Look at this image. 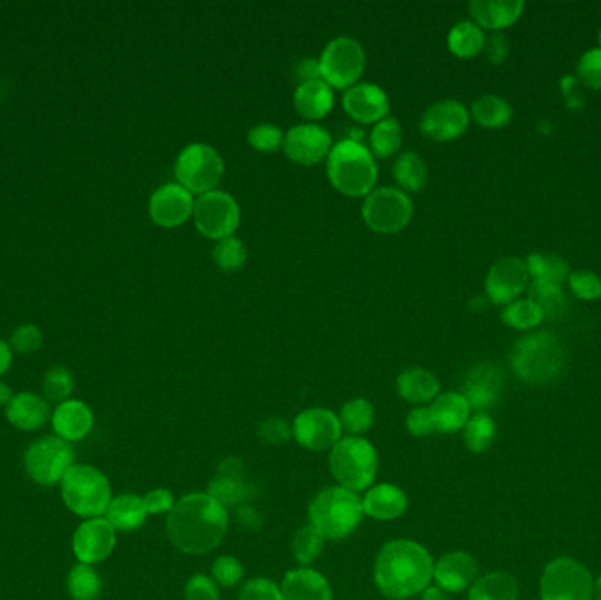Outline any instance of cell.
<instances>
[{
  "label": "cell",
  "mask_w": 601,
  "mask_h": 600,
  "mask_svg": "<svg viewBox=\"0 0 601 600\" xmlns=\"http://www.w3.org/2000/svg\"><path fill=\"white\" fill-rule=\"evenodd\" d=\"M43 345V331L36 324H22L11 335V347L20 354H32Z\"/></svg>",
  "instance_id": "obj_53"
},
{
  "label": "cell",
  "mask_w": 601,
  "mask_h": 600,
  "mask_svg": "<svg viewBox=\"0 0 601 600\" xmlns=\"http://www.w3.org/2000/svg\"><path fill=\"white\" fill-rule=\"evenodd\" d=\"M329 469L341 488L370 490L378 472L377 449L364 437H343L331 449Z\"/></svg>",
  "instance_id": "obj_6"
},
{
  "label": "cell",
  "mask_w": 601,
  "mask_h": 600,
  "mask_svg": "<svg viewBox=\"0 0 601 600\" xmlns=\"http://www.w3.org/2000/svg\"><path fill=\"white\" fill-rule=\"evenodd\" d=\"M470 124V113L454 99L429 106L420 118V131L429 140L445 143L459 138Z\"/></svg>",
  "instance_id": "obj_18"
},
{
  "label": "cell",
  "mask_w": 601,
  "mask_h": 600,
  "mask_svg": "<svg viewBox=\"0 0 601 600\" xmlns=\"http://www.w3.org/2000/svg\"><path fill=\"white\" fill-rule=\"evenodd\" d=\"M598 41H600V48H601V32H600V36H598Z\"/></svg>",
  "instance_id": "obj_64"
},
{
  "label": "cell",
  "mask_w": 601,
  "mask_h": 600,
  "mask_svg": "<svg viewBox=\"0 0 601 600\" xmlns=\"http://www.w3.org/2000/svg\"><path fill=\"white\" fill-rule=\"evenodd\" d=\"M67 592L73 600H99L102 593V578L92 565H74L67 576Z\"/></svg>",
  "instance_id": "obj_39"
},
{
  "label": "cell",
  "mask_w": 601,
  "mask_h": 600,
  "mask_svg": "<svg viewBox=\"0 0 601 600\" xmlns=\"http://www.w3.org/2000/svg\"><path fill=\"white\" fill-rule=\"evenodd\" d=\"M243 576H245V567L238 558L231 555H222L211 564V578L224 588L239 585L243 581Z\"/></svg>",
  "instance_id": "obj_47"
},
{
  "label": "cell",
  "mask_w": 601,
  "mask_h": 600,
  "mask_svg": "<svg viewBox=\"0 0 601 600\" xmlns=\"http://www.w3.org/2000/svg\"><path fill=\"white\" fill-rule=\"evenodd\" d=\"M283 150L290 161L301 166H315L331 154L333 138L320 125H296L285 134Z\"/></svg>",
  "instance_id": "obj_16"
},
{
  "label": "cell",
  "mask_w": 601,
  "mask_h": 600,
  "mask_svg": "<svg viewBox=\"0 0 601 600\" xmlns=\"http://www.w3.org/2000/svg\"><path fill=\"white\" fill-rule=\"evenodd\" d=\"M208 493L227 509H236L239 505H247L257 495V486L250 481L245 463L236 456H229L220 461L208 484Z\"/></svg>",
  "instance_id": "obj_15"
},
{
  "label": "cell",
  "mask_w": 601,
  "mask_h": 600,
  "mask_svg": "<svg viewBox=\"0 0 601 600\" xmlns=\"http://www.w3.org/2000/svg\"><path fill=\"white\" fill-rule=\"evenodd\" d=\"M463 430L464 444L471 453H484L496 439V423L489 414H475Z\"/></svg>",
  "instance_id": "obj_42"
},
{
  "label": "cell",
  "mask_w": 601,
  "mask_h": 600,
  "mask_svg": "<svg viewBox=\"0 0 601 600\" xmlns=\"http://www.w3.org/2000/svg\"><path fill=\"white\" fill-rule=\"evenodd\" d=\"M6 418L22 432H36L51 419L50 403L36 393H18L6 407Z\"/></svg>",
  "instance_id": "obj_27"
},
{
  "label": "cell",
  "mask_w": 601,
  "mask_h": 600,
  "mask_svg": "<svg viewBox=\"0 0 601 600\" xmlns=\"http://www.w3.org/2000/svg\"><path fill=\"white\" fill-rule=\"evenodd\" d=\"M528 266L519 257H505L487 273L486 293L496 305H510L526 289Z\"/></svg>",
  "instance_id": "obj_21"
},
{
  "label": "cell",
  "mask_w": 601,
  "mask_h": 600,
  "mask_svg": "<svg viewBox=\"0 0 601 600\" xmlns=\"http://www.w3.org/2000/svg\"><path fill=\"white\" fill-rule=\"evenodd\" d=\"M334 106L333 88L324 80L308 81L297 85L294 92V108L306 120L327 117Z\"/></svg>",
  "instance_id": "obj_29"
},
{
  "label": "cell",
  "mask_w": 601,
  "mask_h": 600,
  "mask_svg": "<svg viewBox=\"0 0 601 600\" xmlns=\"http://www.w3.org/2000/svg\"><path fill=\"white\" fill-rule=\"evenodd\" d=\"M194 224L197 231L208 238L220 242L234 236L241 220L238 201L229 192L211 191L201 194L194 205Z\"/></svg>",
  "instance_id": "obj_13"
},
{
  "label": "cell",
  "mask_w": 601,
  "mask_h": 600,
  "mask_svg": "<svg viewBox=\"0 0 601 600\" xmlns=\"http://www.w3.org/2000/svg\"><path fill=\"white\" fill-rule=\"evenodd\" d=\"M294 74H296V80L299 81V85H301V83H308V81L322 80L319 60H301V62L297 64Z\"/></svg>",
  "instance_id": "obj_58"
},
{
  "label": "cell",
  "mask_w": 601,
  "mask_h": 600,
  "mask_svg": "<svg viewBox=\"0 0 601 600\" xmlns=\"http://www.w3.org/2000/svg\"><path fill=\"white\" fill-rule=\"evenodd\" d=\"M529 294H531L529 300L535 301L536 305L542 308L545 317L559 319L568 310V300H566L565 293H563L561 287L533 284L531 289H529Z\"/></svg>",
  "instance_id": "obj_45"
},
{
  "label": "cell",
  "mask_w": 601,
  "mask_h": 600,
  "mask_svg": "<svg viewBox=\"0 0 601 600\" xmlns=\"http://www.w3.org/2000/svg\"><path fill=\"white\" fill-rule=\"evenodd\" d=\"M324 548L326 539L312 525L299 528L292 539V553L301 567H310L313 562H317Z\"/></svg>",
  "instance_id": "obj_41"
},
{
  "label": "cell",
  "mask_w": 601,
  "mask_h": 600,
  "mask_svg": "<svg viewBox=\"0 0 601 600\" xmlns=\"http://www.w3.org/2000/svg\"><path fill=\"white\" fill-rule=\"evenodd\" d=\"M519 585L508 572L494 571L478 578L470 588V600H517Z\"/></svg>",
  "instance_id": "obj_33"
},
{
  "label": "cell",
  "mask_w": 601,
  "mask_h": 600,
  "mask_svg": "<svg viewBox=\"0 0 601 600\" xmlns=\"http://www.w3.org/2000/svg\"><path fill=\"white\" fill-rule=\"evenodd\" d=\"M431 414L435 419L436 433H456L470 421V403L461 393H443L431 403Z\"/></svg>",
  "instance_id": "obj_30"
},
{
  "label": "cell",
  "mask_w": 601,
  "mask_h": 600,
  "mask_svg": "<svg viewBox=\"0 0 601 600\" xmlns=\"http://www.w3.org/2000/svg\"><path fill=\"white\" fill-rule=\"evenodd\" d=\"M292 435L299 446L322 453L331 451L343 439V428L333 410L313 407L297 414L292 423Z\"/></svg>",
  "instance_id": "obj_14"
},
{
  "label": "cell",
  "mask_w": 601,
  "mask_h": 600,
  "mask_svg": "<svg viewBox=\"0 0 601 600\" xmlns=\"http://www.w3.org/2000/svg\"><path fill=\"white\" fill-rule=\"evenodd\" d=\"M392 176L399 185V191L420 192L428 182V166L419 154L406 152L394 162Z\"/></svg>",
  "instance_id": "obj_35"
},
{
  "label": "cell",
  "mask_w": 601,
  "mask_h": 600,
  "mask_svg": "<svg viewBox=\"0 0 601 600\" xmlns=\"http://www.w3.org/2000/svg\"><path fill=\"white\" fill-rule=\"evenodd\" d=\"M338 418L343 432H347L348 437H361L370 432L375 423V407L366 398H352L341 407Z\"/></svg>",
  "instance_id": "obj_36"
},
{
  "label": "cell",
  "mask_w": 601,
  "mask_h": 600,
  "mask_svg": "<svg viewBox=\"0 0 601 600\" xmlns=\"http://www.w3.org/2000/svg\"><path fill=\"white\" fill-rule=\"evenodd\" d=\"M524 2L521 0H473L470 13L480 29L501 30L514 25L521 18Z\"/></svg>",
  "instance_id": "obj_28"
},
{
  "label": "cell",
  "mask_w": 601,
  "mask_h": 600,
  "mask_svg": "<svg viewBox=\"0 0 601 600\" xmlns=\"http://www.w3.org/2000/svg\"><path fill=\"white\" fill-rule=\"evenodd\" d=\"M529 279L538 286H558L570 277V266L556 254H533L526 261Z\"/></svg>",
  "instance_id": "obj_34"
},
{
  "label": "cell",
  "mask_w": 601,
  "mask_h": 600,
  "mask_svg": "<svg viewBox=\"0 0 601 600\" xmlns=\"http://www.w3.org/2000/svg\"><path fill=\"white\" fill-rule=\"evenodd\" d=\"M363 518V498L341 486L319 491L308 505V525H312L326 541L347 539L361 525Z\"/></svg>",
  "instance_id": "obj_3"
},
{
  "label": "cell",
  "mask_w": 601,
  "mask_h": 600,
  "mask_svg": "<svg viewBox=\"0 0 601 600\" xmlns=\"http://www.w3.org/2000/svg\"><path fill=\"white\" fill-rule=\"evenodd\" d=\"M579 76L587 87L601 90V48L584 53L579 62Z\"/></svg>",
  "instance_id": "obj_55"
},
{
  "label": "cell",
  "mask_w": 601,
  "mask_h": 600,
  "mask_svg": "<svg viewBox=\"0 0 601 600\" xmlns=\"http://www.w3.org/2000/svg\"><path fill=\"white\" fill-rule=\"evenodd\" d=\"M420 600H449V597L440 586H428L424 592L420 593Z\"/></svg>",
  "instance_id": "obj_61"
},
{
  "label": "cell",
  "mask_w": 601,
  "mask_h": 600,
  "mask_svg": "<svg viewBox=\"0 0 601 600\" xmlns=\"http://www.w3.org/2000/svg\"><path fill=\"white\" fill-rule=\"evenodd\" d=\"M183 597H185V600H218L220 599V592H218L215 579L211 578V576L194 574L185 583Z\"/></svg>",
  "instance_id": "obj_52"
},
{
  "label": "cell",
  "mask_w": 601,
  "mask_h": 600,
  "mask_svg": "<svg viewBox=\"0 0 601 600\" xmlns=\"http://www.w3.org/2000/svg\"><path fill=\"white\" fill-rule=\"evenodd\" d=\"M398 393L405 402L420 407L440 395V382L426 368H408L398 377Z\"/></svg>",
  "instance_id": "obj_32"
},
{
  "label": "cell",
  "mask_w": 601,
  "mask_h": 600,
  "mask_svg": "<svg viewBox=\"0 0 601 600\" xmlns=\"http://www.w3.org/2000/svg\"><path fill=\"white\" fill-rule=\"evenodd\" d=\"M247 247L236 236H229L220 242L215 243L213 247V261L222 271L241 270V266L247 263Z\"/></svg>",
  "instance_id": "obj_44"
},
{
  "label": "cell",
  "mask_w": 601,
  "mask_h": 600,
  "mask_svg": "<svg viewBox=\"0 0 601 600\" xmlns=\"http://www.w3.org/2000/svg\"><path fill=\"white\" fill-rule=\"evenodd\" d=\"M11 363H13L11 345L6 344L4 340H0V377L8 372Z\"/></svg>",
  "instance_id": "obj_60"
},
{
  "label": "cell",
  "mask_w": 601,
  "mask_h": 600,
  "mask_svg": "<svg viewBox=\"0 0 601 600\" xmlns=\"http://www.w3.org/2000/svg\"><path fill=\"white\" fill-rule=\"evenodd\" d=\"M435 572L428 548L412 539H394L382 546L375 560V585L391 600L412 599L424 592Z\"/></svg>",
  "instance_id": "obj_2"
},
{
  "label": "cell",
  "mask_w": 601,
  "mask_h": 600,
  "mask_svg": "<svg viewBox=\"0 0 601 600\" xmlns=\"http://www.w3.org/2000/svg\"><path fill=\"white\" fill-rule=\"evenodd\" d=\"M406 430L413 437H429L436 433L435 419L429 407H415L406 416Z\"/></svg>",
  "instance_id": "obj_54"
},
{
  "label": "cell",
  "mask_w": 601,
  "mask_h": 600,
  "mask_svg": "<svg viewBox=\"0 0 601 600\" xmlns=\"http://www.w3.org/2000/svg\"><path fill=\"white\" fill-rule=\"evenodd\" d=\"M406 509L408 497L396 484H373L363 498L364 516H370L371 520H398L406 513Z\"/></svg>",
  "instance_id": "obj_26"
},
{
  "label": "cell",
  "mask_w": 601,
  "mask_h": 600,
  "mask_svg": "<svg viewBox=\"0 0 601 600\" xmlns=\"http://www.w3.org/2000/svg\"><path fill=\"white\" fill-rule=\"evenodd\" d=\"M570 287L577 298L584 301L600 300L601 280L591 271H575L568 277Z\"/></svg>",
  "instance_id": "obj_51"
},
{
  "label": "cell",
  "mask_w": 601,
  "mask_h": 600,
  "mask_svg": "<svg viewBox=\"0 0 601 600\" xmlns=\"http://www.w3.org/2000/svg\"><path fill=\"white\" fill-rule=\"evenodd\" d=\"M503 386L505 379L500 366L486 361L473 366L466 374L461 395L470 403L471 410H477V414H487V410L500 402Z\"/></svg>",
  "instance_id": "obj_20"
},
{
  "label": "cell",
  "mask_w": 601,
  "mask_h": 600,
  "mask_svg": "<svg viewBox=\"0 0 601 600\" xmlns=\"http://www.w3.org/2000/svg\"><path fill=\"white\" fill-rule=\"evenodd\" d=\"M176 182L190 194L217 191L224 176V161L215 148L204 143H192L183 148L174 164Z\"/></svg>",
  "instance_id": "obj_8"
},
{
  "label": "cell",
  "mask_w": 601,
  "mask_h": 600,
  "mask_svg": "<svg viewBox=\"0 0 601 600\" xmlns=\"http://www.w3.org/2000/svg\"><path fill=\"white\" fill-rule=\"evenodd\" d=\"M115 548L116 530L104 516L83 521L74 532L73 551L80 564H101Z\"/></svg>",
  "instance_id": "obj_17"
},
{
  "label": "cell",
  "mask_w": 601,
  "mask_h": 600,
  "mask_svg": "<svg viewBox=\"0 0 601 600\" xmlns=\"http://www.w3.org/2000/svg\"><path fill=\"white\" fill-rule=\"evenodd\" d=\"M283 140H285V134L282 129L273 124L255 125L248 132L250 147L257 152H264V154L276 152L278 148L283 147Z\"/></svg>",
  "instance_id": "obj_48"
},
{
  "label": "cell",
  "mask_w": 601,
  "mask_h": 600,
  "mask_svg": "<svg viewBox=\"0 0 601 600\" xmlns=\"http://www.w3.org/2000/svg\"><path fill=\"white\" fill-rule=\"evenodd\" d=\"M143 500H145L148 514H169L176 504L173 491L166 490V488H155V490L148 491Z\"/></svg>",
  "instance_id": "obj_56"
},
{
  "label": "cell",
  "mask_w": 601,
  "mask_h": 600,
  "mask_svg": "<svg viewBox=\"0 0 601 600\" xmlns=\"http://www.w3.org/2000/svg\"><path fill=\"white\" fill-rule=\"evenodd\" d=\"M471 117L484 129H500L512 120V108L500 96H482L471 104Z\"/></svg>",
  "instance_id": "obj_38"
},
{
  "label": "cell",
  "mask_w": 601,
  "mask_h": 600,
  "mask_svg": "<svg viewBox=\"0 0 601 600\" xmlns=\"http://www.w3.org/2000/svg\"><path fill=\"white\" fill-rule=\"evenodd\" d=\"M515 375L533 386H549L563 375L566 352L552 333H533L517 340L510 354Z\"/></svg>",
  "instance_id": "obj_4"
},
{
  "label": "cell",
  "mask_w": 601,
  "mask_h": 600,
  "mask_svg": "<svg viewBox=\"0 0 601 600\" xmlns=\"http://www.w3.org/2000/svg\"><path fill=\"white\" fill-rule=\"evenodd\" d=\"M413 217L412 199L394 187L370 192L363 203V219L371 231L394 235L403 231Z\"/></svg>",
  "instance_id": "obj_12"
},
{
  "label": "cell",
  "mask_w": 601,
  "mask_h": 600,
  "mask_svg": "<svg viewBox=\"0 0 601 600\" xmlns=\"http://www.w3.org/2000/svg\"><path fill=\"white\" fill-rule=\"evenodd\" d=\"M150 514L146 511L145 500L134 493H125L111 500L104 518L116 532H134L145 525Z\"/></svg>",
  "instance_id": "obj_31"
},
{
  "label": "cell",
  "mask_w": 601,
  "mask_h": 600,
  "mask_svg": "<svg viewBox=\"0 0 601 600\" xmlns=\"http://www.w3.org/2000/svg\"><path fill=\"white\" fill-rule=\"evenodd\" d=\"M74 449L57 435L34 440L25 451V470L34 483L53 486L62 483L67 470L74 465Z\"/></svg>",
  "instance_id": "obj_9"
},
{
  "label": "cell",
  "mask_w": 601,
  "mask_h": 600,
  "mask_svg": "<svg viewBox=\"0 0 601 600\" xmlns=\"http://www.w3.org/2000/svg\"><path fill=\"white\" fill-rule=\"evenodd\" d=\"M542 600H594V581L586 565L559 557L545 567L540 583Z\"/></svg>",
  "instance_id": "obj_11"
},
{
  "label": "cell",
  "mask_w": 601,
  "mask_h": 600,
  "mask_svg": "<svg viewBox=\"0 0 601 600\" xmlns=\"http://www.w3.org/2000/svg\"><path fill=\"white\" fill-rule=\"evenodd\" d=\"M594 600H601V576L594 583Z\"/></svg>",
  "instance_id": "obj_63"
},
{
  "label": "cell",
  "mask_w": 601,
  "mask_h": 600,
  "mask_svg": "<svg viewBox=\"0 0 601 600\" xmlns=\"http://www.w3.org/2000/svg\"><path fill=\"white\" fill-rule=\"evenodd\" d=\"M371 152L378 159H387L398 154L403 143V131L396 118L387 117L375 124L371 131Z\"/></svg>",
  "instance_id": "obj_40"
},
{
  "label": "cell",
  "mask_w": 601,
  "mask_h": 600,
  "mask_svg": "<svg viewBox=\"0 0 601 600\" xmlns=\"http://www.w3.org/2000/svg\"><path fill=\"white\" fill-rule=\"evenodd\" d=\"M322 80L331 88L348 90L357 85L366 67L363 46L354 37L341 36L327 43L320 55Z\"/></svg>",
  "instance_id": "obj_10"
},
{
  "label": "cell",
  "mask_w": 601,
  "mask_h": 600,
  "mask_svg": "<svg viewBox=\"0 0 601 600\" xmlns=\"http://www.w3.org/2000/svg\"><path fill=\"white\" fill-rule=\"evenodd\" d=\"M542 308L533 300L512 301L501 314L503 322L515 330H531L544 321Z\"/></svg>",
  "instance_id": "obj_43"
},
{
  "label": "cell",
  "mask_w": 601,
  "mask_h": 600,
  "mask_svg": "<svg viewBox=\"0 0 601 600\" xmlns=\"http://www.w3.org/2000/svg\"><path fill=\"white\" fill-rule=\"evenodd\" d=\"M343 110L359 124H378L391 111L389 97L375 83H357L343 96Z\"/></svg>",
  "instance_id": "obj_22"
},
{
  "label": "cell",
  "mask_w": 601,
  "mask_h": 600,
  "mask_svg": "<svg viewBox=\"0 0 601 600\" xmlns=\"http://www.w3.org/2000/svg\"><path fill=\"white\" fill-rule=\"evenodd\" d=\"M62 500L69 511L83 520L102 518L113 500L111 483L92 465H76L62 479Z\"/></svg>",
  "instance_id": "obj_7"
},
{
  "label": "cell",
  "mask_w": 601,
  "mask_h": 600,
  "mask_svg": "<svg viewBox=\"0 0 601 600\" xmlns=\"http://www.w3.org/2000/svg\"><path fill=\"white\" fill-rule=\"evenodd\" d=\"M167 535L176 549L187 555H206L224 541L229 509L210 493H189L176 500L167 514Z\"/></svg>",
  "instance_id": "obj_1"
},
{
  "label": "cell",
  "mask_w": 601,
  "mask_h": 600,
  "mask_svg": "<svg viewBox=\"0 0 601 600\" xmlns=\"http://www.w3.org/2000/svg\"><path fill=\"white\" fill-rule=\"evenodd\" d=\"M447 44L452 55H456L459 59H471L484 50L486 36L477 23L461 22L450 30Z\"/></svg>",
  "instance_id": "obj_37"
},
{
  "label": "cell",
  "mask_w": 601,
  "mask_h": 600,
  "mask_svg": "<svg viewBox=\"0 0 601 600\" xmlns=\"http://www.w3.org/2000/svg\"><path fill=\"white\" fill-rule=\"evenodd\" d=\"M13 391L9 388L6 382L0 381V405H4V407H8V403L13 400Z\"/></svg>",
  "instance_id": "obj_62"
},
{
  "label": "cell",
  "mask_w": 601,
  "mask_h": 600,
  "mask_svg": "<svg viewBox=\"0 0 601 600\" xmlns=\"http://www.w3.org/2000/svg\"><path fill=\"white\" fill-rule=\"evenodd\" d=\"M196 201L180 183H166L153 192L148 212L153 222L160 227H180L194 215Z\"/></svg>",
  "instance_id": "obj_19"
},
{
  "label": "cell",
  "mask_w": 601,
  "mask_h": 600,
  "mask_svg": "<svg viewBox=\"0 0 601 600\" xmlns=\"http://www.w3.org/2000/svg\"><path fill=\"white\" fill-rule=\"evenodd\" d=\"M51 426L55 435L66 442H78L87 437L94 428V412L81 400L58 403L51 412Z\"/></svg>",
  "instance_id": "obj_24"
},
{
  "label": "cell",
  "mask_w": 601,
  "mask_h": 600,
  "mask_svg": "<svg viewBox=\"0 0 601 600\" xmlns=\"http://www.w3.org/2000/svg\"><path fill=\"white\" fill-rule=\"evenodd\" d=\"M74 391V377L64 366H53L43 379V393L48 402H66Z\"/></svg>",
  "instance_id": "obj_46"
},
{
  "label": "cell",
  "mask_w": 601,
  "mask_h": 600,
  "mask_svg": "<svg viewBox=\"0 0 601 600\" xmlns=\"http://www.w3.org/2000/svg\"><path fill=\"white\" fill-rule=\"evenodd\" d=\"M327 176L334 189L348 198H366L378 180L377 162L363 143L343 140L327 157Z\"/></svg>",
  "instance_id": "obj_5"
},
{
  "label": "cell",
  "mask_w": 601,
  "mask_h": 600,
  "mask_svg": "<svg viewBox=\"0 0 601 600\" xmlns=\"http://www.w3.org/2000/svg\"><path fill=\"white\" fill-rule=\"evenodd\" d=\"M487 55H489V60H493L494 64H500V62L507 59V37L501 36V34L491 37V41L487 44Z\"/></svg>",
  "instance_id": "obj_59"
},
{
  "label": "cell",
  "mask_w": 601,
  "mask_h": 600,
  "mask_svg": "<svg viewBox=\"0 0 601 600\" xmlns=\"http://www.w3.org/2000/svg\"><path fill=\"white\" fill-rule=\"evenodd\" d=\"M236 520L239 525L248 530H259L262 527V516L252 505H239L236 507Z\"/></svg>",
  "instance_id": "obj_57"
},
{
  "label": "cell",
  "mask_w": 601,
  "mask_h": 600,
  "mask_svg": "<svg viewBox=\"0 0 601 600\" xmlns=\"http://www.w3.org/2000/svg\"><path fill=\"white\" fill-rule=\"evenodd\" d=\"M283 600H333V588L326 576L312 567H297L282 579Z\"/></svg>",
  "instance_id": "obj_25"
},
{
  "label": "cell",
  "mask_w": 601,
  "mask_h": 600,
  "mask_svg": "<svg viewBox=\"0 0 601 600\" xmlns=\"http://www.w3.org/2000/svg\"><path fill=\"white\" fill-rule=\"evenodd\" d=\"M238 600H283L280 585L268 578H252L239 588Z\"/></svg>",
  "instance_id": "obj_49"
},
{
  "label": "cell",
  "mask_w": 601,
  "mask_h": 600,
  "mask_svg": "<svg viewBox=\"0 0 601 600\" xmlns=\"http://www.w3.org/2000/svg\"><path fill=\"white\" fill-rule=\"evenodd\" d=\"M257 437L266 446H283L294 435H292V425H289L285 419L268 418L257 426Z\"/></svg>",
  "instance_id": "obj_50"
},
{
  "label": "cell",
  "mask_w": 601,
  "mask_h": 600,
  "mask_svg": "<svg viewBox=\"0 0 601 600\" xmlns=\"http://www.w3.org/2000/svg\"><path fill=\"white\" fill-rule=\"evenodd\" d=\"M433 579L443 592H463L478 579L477 560L466 551H450L435 562Z\"/></svg>",
  "instance_id": "obj_23"
}]
</instances>
